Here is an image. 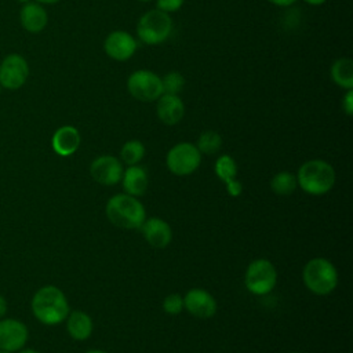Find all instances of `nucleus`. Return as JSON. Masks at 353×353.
<instances>
[{"label":"nucleus","mask_w":353,"mask_h":353,"mask_svg":"<svg viewBox=\"0 0 353 353\" xmlns=\"http://www.w3.org/2000/svg\"><path fill=\"white\" fill-rule=\"evenodd\" d=\"M34 317L47 325L62 323L69 314V305L65 294L55 285L40 288L32 299Z\"/></svg>","instance_id":"1"},{"label":"nucleus","mask_w":353,"mask_h":353,"mask_svg":"<svg viewBox=\"0 0 353 353\" xmlns=\"http://www.w3.org/2000/svg\"><path fill=\"white\" fill-rule=\"evenodd\" d=\"M108 219L124 229H139L145 221L146 212L141 201L131 194H116L106 204Z\"/></svg>","instance_id":"2"},{"label":"nucleus","mask_w":353,"mask_h":353,"mask_svg":"<svg viewBox=\"0 0 353 353\" xmlns=\"http://www.w3.org/2000/svg\"><path fill=\"white\" fill-rule=\"evenodd\" d=\"M301 189L313 196H321L331 190L335 183V171L332 165L324 160H309L303 163L296 178Z\"/></svg>","instance_id":"3"},{"label":"nucleus","mask_w":353,"mask_h":353,"mask_svg":"<svg viewBox=\"0 0 353 353\" xmlns=\"http://www.w3.org/2000/svg\"><path fill=\"white\" fill-rule=\"evenodd\" d=\"M303 283L316 295L331 294L338 284V272L325 258H313L303 268Z\"/></svg>","instance_id":"4"},{"label":"nucleus","mask_w":353,"mask_h":353,"mask_svg":"<svg viewBox=\"0 0 353 353\" xmlns=\"http://www.w3.org/2000/svg\"><path fill=\"white\" fill-rule=\"evenodd\" d=\"M172 32V19L168 12L159 8L145 12L137 23V34L145 44L154 46L163 43Z\"/></svg>","instance_id":"5"},{"label":"nucleus","mask_w":353,"mask_h":353,"mask_svg":"<svg viewBox=\"0 0 353 353\" xmlns=\"http://www.w3.org/2000/svg\"><path fill=\"white\" fill-rule=\"evenodd\" d=\"M127 90L132 98L141 102L157 101L163 94L161 77L152 70L139 69L127 79Z\"/></svg>","instance_id":"6"},{"label":"nucleus","mask_w":353,"mask_h":353,"mask_svg":"<svg viewBox=\"0 0 353 353\" xmlns=\"http://www.w3.org/2000/svg\"><path fill=\"white\" fill-rule=\"evenodd\" d=\"M277 281V272L274 265L268 259L252 261L244 276L245 287L255 295H265L270 292Z\"/></svg>","instance_id":"7"},{"label":"nucleus","mask_w":353,"mask_h":353,"mask_svg":"<svg viewBox=\"0 0 353 353\" xmlns=\"http://www.w3.org/2000/svg\"><path fill=\"white\" fill-rule=\"evenodd\" d=\"M165 163L172 174L189 175L199 168L201 163V153L196 145L190 142H181L168 150Z\"/></svg>","instance_id":"8"},{"label":"nucleus","mask_w":353,"mask_h":353,"mask_svg":"<svg viewBox=\"0 0 353 353\" xmlns=\"http://www.w3.org/2000/svg\"><path fill=\"white\" fill-rule=\"evenodd\" d=\"M29 77L28 61L19 54L7 55L0 63V85L7 90L21 88Z\"/></svg>","instance_id":"9"},{"label":"nucleus","mask_w":353,"mask_h":353,"mask_svg":"<svg viewBox=\"0 0 353 353\" xmlns=\"http://www.w3.org/2000/svg\"><path fill=\"white\" fill-rule=\"evenodd\" d=\"M137 48V40L132 37L131 33L125 30H113L106 36L103 41V50L106 55L120 62L130 59L135 54Z\"/></svg>","instance_id":"10"},{"label":"nucleus","mask_w":353,"mask_h":353,"mask_svg":"<svg viewBox=\"0 0 353 353\" xmlns=\"http://www.w3.org/2000/svg\"><path fill=\"white\" fill-rule=\"evenodd\" d=\"M123 165L120 163L119 159H116L114 156H99L97 157L90 167V172L91 176L106 186L110 185H116L117 182L121 181L123 176Z\"/></svg>","instance_id":"11"},{"label":"nucleus","mask_w":353,"mask_h":353,"mask_svg":"<svg viewBox=\"0 0 353 353\" xmlns=\"http://www.w3.org/2000/svg\"><path fill=\"white\" fill-rule=\"evenodd\" d=\"M28 341L26 325L15 319L0 320V350H21Z\"/></svg>","instance_id":"12"},{"label":"nucleus","mask_w":353,"mask_h":353,"mask_svg":"<svg viewBox=\"0 0 353 353\" xmlns=\"http://www.w3.org/2000/svg\"><path fill=\"white\" fill-rule=\"evenodd\" d=\"M183 307L194 317L210 319L216 312V301L208 291L192 288L183 296Z\"/></svg>","instance_id":"13"},{"label":"nucleus","mask_w":353,"mask_h":353,"mask_svg":"<svg viewBox=\"0 0 353 353\" xmlns=\"http://www.w3.org/2000/svg\"><path fill=\"white\" fill-rule=\"evenodd\" d=\"M156 112L164 124L174 125L182 120L185 114V105L179 95L161 94L156 103Z\"/></svg>","instance_id":"14"},{"label":"nucleus","mask_w":353,"mask_h":353,"mask_svg":"<svg viewBox=\"0 0 353 353\" xmlns=\"http://www.w3.org/2000/svg\"><path fill=\"white\" fill-rule=\"evenodd\" d=\"M139 229L142 230L145 240L154 248L167 247L172 239L170 225L160 218L145 219Z\"/></svg>","instance_id":"15"},{"label":"nucleus","mask_w":353,"mask_h":353,"mask_svg":"<svg viewBox=\"0 0 353 353\" xmlns=\"http://www.w3.org/2000/svg\"><path fill=\"white\" fill-rule=\"evenodd\" d=\"M79 145H80V134L77 128L73 125L59 127L51 138V146L54 152L63 157L73 154L77 150Z\"/></svg>","instance_id":"16"},{"label":"nucleus","mask_w":353,"mask_h":353,"mask_svg":"<svg viewBox=\"0 0 353 353\" xmlns=\"http://www.w3.org/2000/svg\"><path fill=\"white\" fill-rule=\"evenodd\" d=\"M19 19L25 30L30 33H39L47 26L48 15L41 4L29 1L22 6L19 11Z\"/></svg>","instance_id":"17"},{"label":"nucleus","mask_w":353,"mask_h":353,"mask_svg":"<svg viewBox=\"0 0 353 353\" xmlns=\"http://www.w3.org/2000/svg\"><path fill=\"white\" fill-rule=\"evenodd\" d=\"M215 174L226 183L230 196H239L241 193V183L236 179L237 165L233 157H230L229 154H222L221 157H218L215 163Z\"/></svg>","instance_id":"18"},{"label":"nucleus","mask_w":353,"mask_h":353,"mask_svg":"<svg viewBox=\"0 0 353 353\" xmlns=\"http://www.w3.org/2000/svg\"><path fill=\"white\" fill-rule=\"evenodd\" d=\"M123 188L127 194L134 197L142 196L148 188V174L146 170L141 165H130L125 171H123L121 176Z\"/></svg>","instance_id":"19"},{"label":"nucleus","mask_w":353,"mask_h":353,"mask_svg":"<svg viewBox=\"0 0 353 353\" xmlns=\"http://www.w3.org/2000/svg\"><path fill=\"white\" fill-rule=\"evenodd\" d=\"M66 328L73 339L84 341L92 332V320L87 313L81 310H74L70 314H68Z\"/></svg>","instance_id":"20"},{"label":"nucleus","mask_w":353,"mask_h":353,"mask_svg":"<svg viewBox=\"0 0 353 353\" xmlns=\"http://www.w3.org/2000/svg\"><path fill=\"white\" fill-rule=\"evenodd\" d=\"M332 81L345 90L353 88V61L350 58H338L330 69Z\"/></svg>","instance_id":"21"},{"label":"nucleus","mask_w":353,"mask_h":353,"mask_svg":"<svg viewBox=\"0 0 353 353\" xmlns=\"http://www.w3.org/2000/svg\"><path fill=\"white\" fill-rule=\"evenodd\" d=\"M298 182H296V176L291 172H287V171H281V172H277L272 181H270V188L272 190L279 194V196H288L291 194L295 188H296Z\"/></svg>","instance_id":"22"},{"label":"nucleus","mask_w":353,"mask_h":353,"mask_svg":"<svg viewBox=\"0 0 353 353\" xmlns=\"http://www.w3.org/2000/svg\"><path fill=\"white\" fill-rule=\"evenodd\" d=\"M145 154V146L141 141L138 139H131V141H127L121 150H120V157L121 160L128 164V165H135L138 164L142 157Z\"/></svg>","instance_id":"23"},{"label":"nucleus","mask_w":353,"mask_h":353,"mask_svg":"<svg viewBox=\"0 0 353 353\" xmlns=\"http://www.w3.org/2000/svg\"><path fill=\"white\" fill-rule=\"evenodd\" d=\"M222 145V138L215 131H204L197 139V149L200 153L214 154L219 150Z\"/></svg>","instance_id":"24"},{"label":"nucleus","mask_w":353,"mask_h":353,"mask_svg":"<svg viewBox=\"0 0 353 353\" xmlns=\"http://www.w3.org/2000/svg\"><path fill=\"white\" fill-rule=\"evenodd\" d=\"M161 85H163V94L178 95L185 87V77L176 70L168 72L164 77H161Z\"/></svg>","instance_id":"25"},{"label":"nucleus","mask_w":353,"mask_h":353,"mask_svg":"<svg viewBox=\"0 0 353 353\" xmlns=\"http://www.w3.org/2000/svg\"><path fill=\"white\" fill-rule=\"evenodd\" d=\"M163 309L168 314H179L183 309V298L178 294H170L163 301Z\"/></svg>","instance_id":"26"},{"label":"nucleus","mask_w":353,"mask_h":353,"mask_svg":"<svg viewBox=\"0 0 353 353\" xmlns=\"http://www.w3.org/2000/svg\"><path fill=\"white\" fill-rule=\"evenodd\" d=\"M185 0H156V6L159 10L164 12H175L178 11Z\"/></svg>","instance_id":"27"},{"label":"nucleus","mask_w":353,"mask_h":353,"mask_svg":"<svg viewBox=\"0 0 353 353\" xmlns=\"http://www.w3.org/2000/svg\"><path fill=\"white\" fill-rule=\"evenodd\" d=\"M342 109L347 116L353 114V90H346L342 99Z\"/></svg>","instance_id":"28"},{"label":"nucleus","mask_w":353,"mask_h":353,"mask_svg":"<svg viewBox=\"0 0 353 353\" xmlns=\"http://www.w3.org/2000/svg\"><path fill=\"white\" fill-rule=\"evenodd\" d=\"M269 3H272L273 6H277V7H290L292 6L296 0H268Z\"/></svg>","instance_id":"29"},{"label":"nucleus","mask_w":353,"mask_h":353,"mask_svg":"<svg viewBox=\"0 0 353 353\" xmlns=\"http://www.w3.org/2000/svg\"><path fill=\"white\" fill-rule=\"evenodd\" d=\"M6 312H7V302H6V299L0 295V319L6 314Z\"/></svg>","instance_id":"30"},{"label":"nucleus","mask_w":353,"mask_h":353,"mask_svg":"<svg viewBox=\"0 0 353 353\" xmlns=\"http://www.w3.org/2000/svg\"><path fill=\"white\" fill-rule=\"evenodd\" d=\"M307 4H310V6H321V4H324L327 0H305Z\"/></svg>","instance_id":"31"},{"label":"nucleus","mask_w":353,"mask_h":353,"mask_svg":"<svg viewBox=\"0 0 353 353\" xmlns=\"http://www.w3.org/2000/svg\"><path fill=\"white\" fill-rule=\"evenodd\" d=\"M59 0H36V3H39V4H55Z\"/></svg>","instance_id":"32"},{"label":"nucleus","mask_w":353,"mask_h":353,"mask_svg":"<svg viewBox=\"0 0 353 353\" xmlns=\"http://www.w3.org/2000/svg\"><path fill=\"white\" fill-rule=\"evenodd\" d=\"M19 353H39V352H36L33 349H22V350H19Z\"/></svg>","instance_id":"33"},{"label":"nucleus","mask_w":353,"mask_h":353,"mask_svg":"<svg viewBox=\"0 0 353 353\" xmlns=\"http://www.w3.org/2000/svg\"><path fill=\"white\" fill-rule=\"evenodd\" d=\"M85 353H106V352H102V350H97V349H94V350H88V352H85Z\"/></svg>","instance_id":"34"},{"label":"nucleus","mask_w":353,"mask_h":353,"mask_svg":"<svg viewBox=\"0 0 353 353\" xmlns=\"http://www.w3.org/2000/svg\"><path fill=\"white\" fill-rule=\"evenodd\" d=\"M18 1H21V3H23V4H25V3H29L30 0H18Z\"/></svg>","instance_id":"35"},{"label":"nucleus","mask_w":353,"mask_h":353,"mask_svg":"<svg viewBox=\"0 0 353 353\" xmlns=\"http://www.w3.org/2000/svg\"><path fill=\"white\" fill-rule=\"evenodd\" d=\"M0 353H11V352H7V350H0Z\"/></svg>","instance_id":"36"},{"label":"nucleus","mask_w":353,"mask_h":353,"mask_svg":"<svg viewBox=\"0 0 353 353\" xmlns=\"http://www.w3.org/2000/svg\"><path fill=\"white\" fill-rule=\"evenodd\" d=\"M139 1H150V0H139Z\"/></svg>","instance_id":"37"},{"label":"nucleus","mask_w":353,"mask_h":353,"mask_svg":"<svg viewBox=\"0 0 353 353\" xmlns=\"http://www.w3.org/2000/svg\"><path fill=\"white\" fill-rule=\"evenodd\" d=\"M0 91H1V85H0Z\"/></svg>","instance_id":"38"},{"label":"nucleus","mask_w":353,"mask_h":353,"mask_svg":"<svg viewBox=\"0 0 353 353\" xmlns=\"http://www.w3.org/2000/svg\"><path fill=\"white\" fill-rule=\"evenodd\" d=\"M295 353H298V352H295Z\"/></svg>","instance_id":"39"}]
</instances>
